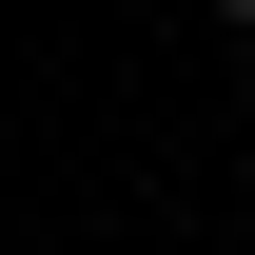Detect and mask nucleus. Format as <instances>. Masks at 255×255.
Instances as JSON below:
<instances>
[{"mask_svg":"<svg viewBox=\"0 0 255 255\" xmlns=\"http://www.w3.org/2000/svg\"><path fill=\"white\" fill-rule=\"evenodd\" d=\"M216 20H255V0H216Z\"/></svg>","mask_w":255,"mask_h":255,"instance_id":"f257e3e1","label":"nucleus"}]
</instances>
